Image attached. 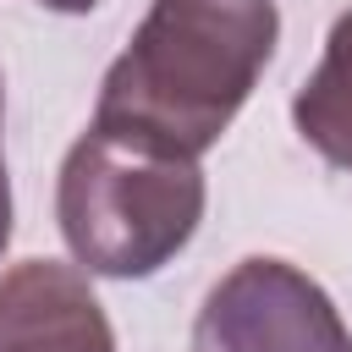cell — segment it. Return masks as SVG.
Returning a JSON list of instances; mask_svg holds the SVG:
<instances>
[{
  "label": "cell",
  "mask_w": 352,
  "mask_h": 352,
  "mask_svg": "<svg viewBox=\"0 0 352 352\" xmlns=\"http://www.w3.org/2000/svg\"><path fill=\"white\" fill-rule=\"evenodd\" d=\"M275 38V0H154L110 60L94 121L198 160L248 104Z\"/></svg>",
  "instance_id": "obj_1"
},
{
  "label": "cell",
  "mask_w": 352,
  "mask_h": 352,
  "mask_svg": "<svg viewBox=\"0 0 352 352\" xmlns=\"http://www.w3.org/2000/svg\"><path fill=\"white\" fill-rule=\"evenodd\" d=\"M0 352H116V330L82 270L22 258L0 275Z\"/></svg>",
  "instance_id": "obj_4"
},
{
  "label": "cell",
  "mask_w": 352,
  "mask_h": 352,
  "mask_svg": "<svg viewBox=\"0 0 352 352\" xmlns=\"http://www.w3.org/2000/svg\"><path fill=\"white\" fill-rule=\"evenodd\" d=\"M55 220L88 275L143 280L192 242L204 220V170L192 154L94 121L60 160Z\"/></svg>",
  "instance_id": "obj_2"
},
{
  "label": "cell",
  "mask_w": 352,
  "mask_h": 352,
  "mask_svg": "<svg viewBox=\"0 0 352 352\" xmlns=\"http://www.w3.org/2000/svg\"><path fill=\"white\" fill-rule=\"evenodd\" d=\"M0 116H6V82H0Z\"/></svg>",
  "instance_id": "obj_8"
},
{
  "label": "cell",
  "mask_w": 352,
  "mask_h": 352,
  "mask_svg": "<svg viewBox=\"0 0 352 352\" xmlns=\"http://www.w3.org/2000/svg\"><path fill=\"white\" fill-rule=\"evenodd\" d=\"M44 11H66V16H82V11H94L99 0H38Z\"/></svg>",
  "instance_id": "obj_7"
},
{
  "label": "cell",
  "mask_w": 352,
  "mask_h": 352,
  "mask_svg": "<svg viewBox=\"0 0 352 352\" xmlns=\"http://www.w3.org/2000/svg\"><path fill=\"white\" fill-rule=\"evenodd\" d=\"M187 352H352V330L314 275L258 253L209 286Z\"/></svg>",
  "instance_id": "obj_3"
},
{
  "label": "cell",
  "mask_w": 352,
  "mask_h": 352,
  "mask_svg": "<svg viewBox=\"0 0 352 352\" xmlns=\"http://www.w3.org/2000/svg\"><path fill=\"white\" fill-rule=\"evenodd\" d=\"M292 121L308 148H319L330 165L352 170V11L330 22L319 66L292 94Z\"/></svg>",
  "instance_id": "obj_5"
},
{
  "label": "cell",
  "mask_w": 352,
  "mask_h": 352,
  "mask_svg": "<svg viewBox=\"0 0 352 352\" xmlns=\"http://www.w3.org/2000/svg\"><path fill=\"white\" fill-rule=\"evenodd\" d=\"M11 242V182H6V160H0V253Z\"/></svg>",
  "instance_id": "obj_6"
}]
</instances>
